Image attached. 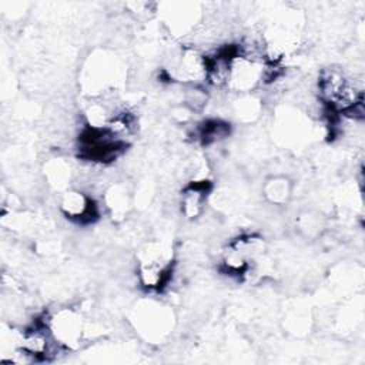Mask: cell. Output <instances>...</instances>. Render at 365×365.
Instances as JSON below:
<instances>
[{
  "label": "cell",
  "mask_w": 365,
  "mask_h": 365,
  "mask_svg": "<svg viewBox=\"0 0 365 365\" xmlns=\"http://www.w3.org/2000/svg\"><path fill=\"white\" fill-rule=\"evenodd\" d=\"M211 191V182L205 178L194 180L185 185V188L181 192L180 205L181 212L188 218L194 220L201 215L204 211V205L207 201V197Z\"/></svg>",
  "instance_id": "obj_4"
},
{
  "label": "cell",
  "mask_w": 365,
  "mask_h": 365,
  "mask_svg": "<svg viewBox=\"0 0 365 365\" xmlns=\"http://www.w3.org/2000/svg\"><path fill=\"white\" fill-rule=\"evenodd\" d=\"M107 208L115 217H124L128 208V197L121 185H113L107 191Z\"/></svg>",
  "instance_id": "obj_6"
},
{
  "label": "cell",
  "mask_w": 365,
  "mask_h": 365,
  "mask_svg": "<svg viewBox=\"0 0 365 365\" xmlns=\"http://www.w3.org/2000/svg\"><path fill=\"white\" fill-rule=\"evenodd\" d=\"M173 274V252L163 244H147L138 255L137 275L147 289L160 291L170 284Z\"/></svg>",
  "instance_id": "obj_1"
},
{
  "label": "cell",
  "mask_w": 365,
  "mask_h": 365,
  "mask_svg": "<svg viewBox=\"0 0 365 365\" xmlns=\"http://www.w3.org/2000/svg\"><path fill=\"white\" fill-rule=\"evenodd\" d=\"M46 321L53 338L64 349H74L81 344L84 324L78 311L73 308H61Z\"/></svg>",
  "instance_id": "obj_2"
},
{
  "label": "cell",
  "mask_w": 365,
  "mask_h": 365,
  "mask_svg": "<svg viewBox=\"0 0 365 365\" xmlns=\"http://www.w3.org/2000/svg\"><path fill=\"white\" fill-rule=\"evenodd\" d=\"M60 210L68 220L78 224H91L100 217L97 202L88 194L78 190H70L63 194Z\"/></svg>",
  "instance_id": "obj_3"
},
{
  "label": "cell",
  "mask_w": 365,
  "mask_h": 365,
  "mask_svg": "<svg viewBox=\"0 0 365 365\" xmlns=\"http://www.w3.org/2000/svg\"><path fill=\"white\" fill-rule=\"evenodd\" d=\"M292 192V184L287 177H271L264 184L265 198L277 205L285 204Z\"/></svg>",
  "instance_id": "obj_5"
}]
</instances>
